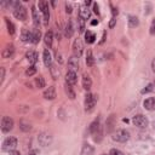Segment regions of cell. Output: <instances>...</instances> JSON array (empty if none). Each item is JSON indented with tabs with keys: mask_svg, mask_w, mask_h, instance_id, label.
Here are the masks:
<instances>
[{
	"mask_svg": "<svg viewBox=\"0 0 155 155\" xmlns=\"http://www.w3.org/2000/svg\"><path fill=\"white\" fill-rule=\"evenodd\" d=\"M132 122L134 126L139 127V128H145L148 126V119L142 115V114H138V115H134L133 119H132Z\"/></svg>",
	"mask_w": 155,
	"mask_h": 155,
	"instance_id": "6da1fadb",
	"label": "cell"
},
{
	"mask_svg": "<svg viewBox=\"0 0 155 155\" xmlns=\"http://www.w3.org/2000/svg\"><path fill=\"white\" fill-rule=\"evenodd\" d=\"M128 138H130V133L126 130H119L113 136V139L116 142H120V143H125L126 140H128Z\"/></svg>",
	"mask_w": 155,
	"mask_h": 155,
	"instance_id": "7a4b0ae2",
	"label": "cell"
},
{
	"mask_svg": "<svg viewBox=\"0 0 155 155\" xmlns=\"http://www.w3.org/2000/svg\"><path fill=\"white\" fill-rule=\"evenodd\" d=\"M17 147V139L15 137H7L2 143V149L6 151H12Z\"/></svg>",
	"mask_w": 155,
	"mask_h": 155,
	"instance_id": "3957f363",
	"label": "cell"
},
{
	"mask_svg": "<svg viewBox=\"0 0 155 155\" xmlns=\"http://www.w3.org/2000/svg\"><path fill=\"white\" fill-rule=\"evenodd\" d=\"M13 127V120L10 116H4L1 120V131L2 132H10Z\"/></svg>",
	"mask_w": 155,
	"mask_h": 155,
	"instance_id": "277c9868",
	"label": "cell"
},
{
	"mask_svg": "<svg viewBox=\"0 0 155 155\" xmlns=\"http://www.w3.org/2000/svg\"><path fill=\"white\" fill-rule=\"evenodd\" d=\"M39 8L40 11L42 12V16H44V21H45V24L48 23V19H50V11H48V4L46 1H39Z\"/></svg>",
	"mask_w": 155,
	"mask_h": 155,
	"instance_id": "5b68a950",
	"label": "cell"
},
{
	"mask_svg": "<svg viewBox=\"0 0 155 155\" xmlns=\"http://www.w3.org/2000/svg\"><path fill=\"white\" fill-rule=\"evenodd\" d=\"M13 16L19 19V21H25L27 19V8L23 6H18L13 10Z\"/></svg>",
	"mask_w": 155,
	"mask_h": 155,
	"instance_id": "8992f818",
	"label": "cell"
},
{
	"mask_svg": "<svg viewBox=\"0 0 155 155\" xmlns=\"http://www.w3.org/2000/svg\"><path fill=\"white\" fill-rule=\"evenodd\" d=\"M96 104V96L92 93H87L85 96V109L86 110H92Z\"/></svg>",
	"mask_w": 155,
	"mask_h": 155,
	"instance_id": "52a82bcc",
	"label": "cell"
},
{
	"mask_svg": "<svg viewBox=\"0 0 155 155\" xmlns=\"http://www.w3.org/2000/svg\"><path fill=\"white\" fill-rule=\"evenodd\" d=\"M73 51H74V54L76 57H80L82 54V51H84V44L81 41V39H75L74 44H73Z\"/></svg>",
	"mask_w": 155,
	"mask_h": 155,
	"instance_id": "ba28073f",
	"label": "cell"
},
{
	"mask_svg": "<svg viewBox=\"0 0 155 155\" xmlns=\"http://www.w3.org/2000/svg\"><path fill=\"white\" fill-rule=\"evenodd\" d=\"M68 68L71 71H76L79 69V57H76L75 54L70 56L68 58Z\"/></svg>",
	"mask_w": 155,
	"mask_h": 155,
	"instance_id": "9c48e42d",
	"label": "cell"
},
{
	"mask_svg": "<svg viewBox=\"0 0 155 155\" xmlns=\"http://www.w3.org/2000/svg\"><path fill=\"white\" fill-rule=\"evenodd\" d=\"M65 81L68 85L73 86L78 82V76H76V73L75 71H71V70H68V73L65 74Z\"/></svg>",
	"mask_w": 155,
	"mask_h": 155,
	"instance_id": "30bf717a",
	"label": "cell"
},
{
	"mask_svg": "<svg viewBox=\"0 0 155 155\" xmlns=\"http://www.w3.org/2000/svg\"><path fill=\"white\" fill-rule=\"evenodd\" d=\"M38 140L39 143L42 145V147H46L51 143V136L48 133H41L39 137H38Z\"/></svg>",
	"mask_w": 155,
	"mask_h": 155,
	"instance_id": "8fae6325",
	"label": "cell"
},
{
	"mask_svg": "<svg viewBox=\"0 0 155 155\" xmlns=\"http://www.w3.org/2000/svg\"><path fill=\"white\" fill-rule=\"evenodd\" d=\"M44 97L46 99H54L56 98V88L54 86H50L44 91Z\"/></svg>",
	"mask_w": 155,
	"mask_h": 155,
	"instance_id": "7c38bea8",
	"label": "cell"
},
{
	"mask_svg": "<svg viewBox=\"0 0 155 155\" xmlns=\"http://www.w3.org/2000/svg\"><path fill=\"white\" fill-rule=\"evenodd\" d=\"M143 105H144V108H145L147 110H150V111L155 110V98H154V97L147 98V99L143 102Z\"/></svg>",
	"mask_w": 155,
	"mask_h": 155,
	"instance_id": "4fadbf2b",
	"label": "cell"
},
{
	"mask_svg": "<svg viewBox=\"0 0 155 155\" xmlns=\"http://www.w3.org/2000/svg\"><path fill=\"white\" fill-rule=\"evenodd\" d=\"M13 54H15V47L12 45H8L2 50V57L4 58H12Z\"/></svg>",
	"mask_w": 155,
	"mask_h": 155,
	"instance_id": "5bb4252c",
	"label": "cell"
},
{
	"mask_svg": "<svg viewBox=\"0 0 155 155\" xmlns=\"http://www.w3.org/2000/svg\"><path fill=\"white\" fill-rule=\"evenodd\" d=\"M25 57H27V59L29 61V63H31V64H35L36 62H38V53L35 52V51H28L27 53H25Z\"/></svg>",
	"mask_w": 155,
	"mask_h": 155,
	"instance_id": "9a60e30c",
	"label": "cell"
},
{
	"mask_svg": "<svg viewBox=\"0 0 155 155\" xmlns=\"http://www.w3.org/2000/svg\"><path fill=\"white\" fill-rule=\"evenodd\" d=\"M79 17L82 18L84 21L90 17V10L87 8V6L84 5V6H81V7L79 8Z\"/></svg>",
	"mask_w": 155,
	"mask_h": 155,
	"instance_id": "2e32d148",
	"label": "cell"
},
{
	"mask_svg": "<svg viewBox=\"0 0 155 155\" xmlns=\"http://www.w3.org/2000/svg\"><path fill=\"white\" fill-rule=\"evenodd\" d=\"M91 86H92V80H91V78H90L87 74H84V76H82V87H84L85 90H90Z\"/></svg>",
	"mask_w": 155,
	"mask_h": 155,
	"instance_id": "e0dca14e",
	"label": "cell"
},
{
	"mask_svg": "<svg viewBox=\"0 0 155 155\" xmlns=\"http://www.w3.org/2000/svg\"><path fill=\"white\" fill-rule=\"evenodd\" d=\"M90 132H91L92 134L101 133V126H99V121H98V120H96V121H93V122L91 124V126H90Z\"/></svg>",
	"mask_w": 155,
	"mask_h": 155,
	"instance_id": "ac0fdd59",
	"label": "cell"
},
{
	"mask_svg": "<svg viewBox=\"0 0 155 155\" xmlns=\"http://www.w3.org/2000/svg\"><path fill=\"white\" fill-rule=\"evenodd\" d=\"M21 39H22L23 42L31 41V31H29L28 29H23L22 30V34H21Z\"/></svg>",
	"mask_w": 155,
	"mask_h": 155,
	"instance_id": "d6986e66",
	"label": "cell"
},
{
	"mask_svg": "<svg viewBox=\"0 0 155 155\" xmlns=\"http://www.w3.org/2000/svg\"><path fill=\"white\" fill-rule=\"evenodd\" d=\"M40 35H41V33H40V30L38 28L31 29V42L38 44L39 40H40Z\"/></svg>",
	"mask_w": 155,
	"mask_h": 155,
	"instance_id": "ffe728a7",
	"label": "cell"
},
{
	"mask_svg": "<svg viewBox=\"0 0 155 155\" xmlns=\"http://www.w3.org/2000/svg\"><path fill=\"white\" fill-rule=\"evenodd\" d=\"M44 41H45V45L51 47L52 46V41H53V33L52 31H47L44 36Z\"/></svg>",
	"mask_w": 155,
	"mask_h": 155,
	"instance_id": "44dd1931",
	"label": "cell"
},
{
	"mask_svg": "<svg viewBox=\"0 0 155 155\" xmlns=\"http://www.w3.org/2000/svg\"><path fill=\"white\" fill-rule=\"evenodd\" d=\"M93 154V147L90 144H84L81 149V155H92Z\"/></svg>",
	"mask_w": 155,
	"mask_h": 155,
	"instance_id": "7402d4cb",
	"label": "cell"
},
{
	"mask_svg": "<svg viewBox=\"0 0 155 155\" xmlns=\"http://www.w3.org/2000/svg\"><path fill=\"white\" fill-rule=\"evenodd\" d=\"M42 57H44V64H45L46 67H51L52 58H51V53L48 52V50H45V51H44Z\"/></svg>",
	"mask_w": 155,
	"mask_h": 155,
	"instance_id": "603a6c76",
	"label": "cell"
},
{
	"mask_svg": "<svg viewBox=\"0 0 155 155\" xmlns=\"http://www.w3.org/2000/svg\"><path fill=\"white\" fill-rule=\"evenodd\" d=\"M31 16H33V21H34V24L38 27L40 24V17H39V13H38V10L35 6L31 7Z\"/></svg>",
	"mask_w": 155,
	"mask_h": 155,
	"instance_id": "cb8c5ba5",
	"label": "cell"
},
{
	"mask_svg": "<svg viewBox=\"0 0 155 155\" xmlns=\"http://www.w3.org/2000/svg\"><path fill=\"white\" fill-rule=\"evenodd\" d=\"M86 64H87V67H92L94 64V58H93V54H92V51L91 50H87V53H86Z\"/></svg>",
	"mask_w": 155,
	"mask_h": 155,
	"instance_id": "d4e9b609",
	"label": "cell"
},
{
	"mask_svg": "<svg viewBox=\"0 0 155 155\" xmlns=\"http://www.w3.org/2000/svg\"><path fill=\"white\" fill-rule=\"evenodd\" d=\"M138 18L136 16H130L128 17V27L130 28H136L138 25Z\"/></svg>",
	"mask_w": 155,
	"mask_h": 155,
	"instance_id": "484cf974",
	"label": "cell"
},
{
	"mask_svg": "<svg viewBox=\"0 0 155 155\" xmlns=\"http://www.w3.org/2000/svg\"><path fill=\"white\" fill-rule=\"evenodd\" d=\"M5 22H6V25H7V31L10 35H13L15 34V25L13 23L8 19V18H5Z\"/></svg>",
	"mask_w": 155,
	"mask_h": 155,
	"instance_id": "4316f807",
	"label": "cell"
},
{
	"mask_svg": "<svg viewBox=\"0 0 155 155\" xmlns=\"http://www.w3.org/2000/svg\"><path fill=\"white\" fill-rule=\"evenodd\" d=\"M85 38H86V42H88V44H92V42H94L96 35H94L92 31L87 30V31H86V34H85Z\"/></svg>",
	"mask_w": 155,
	"mask_h": 155,
	"instance_id": "83f0119b",
	"label": "cell"
},
{
	"mask_svg": "<svg viewBox=\"0 0 155 155\" xmlns=\"http://www.w3.org/2000/svg\"><path fill=\"white\" fill-rule=\"evenodd\" d=\"M73 35V24L70 21L67 22V25H65V36L70 38Z\"/></svg>",
	"mask_w": 155,
	"mask_h": 155,
	"instance_id": "f1b7e54d",
	"label": "cell"
},
{
	"mask_svg": "<svg viewBox=\"0 0 155 155\" xmlns=\"http://www.w3.org/2000/svg\"><path fill=\"white\" fill-rule=\"evenodd\" d=\"M65 93L68 94V97L69 98H71V99H74L75 98V92H74V90H73V87L70 86V85H65Z\"/></svg>",
	"mask_w": 155,
	"mask_h": 155,
	"instance_id": "f546056e",
	"label": "cell"
},
{
	"mask_svg": "<svg viewBox=\"0 0 155 155\" xmlns=\"http://www.w3.org/2000/svg\"><path fill=\"white\" fill-rule=\"evenodd\" d=\"M35 84H36V87H39V88H42V87L45 86V80H44V78H42V76H39V78H36V80H35Z\"/></svg>",
	"mask_w": 155,
	"mask_h": 155,
	"instance_id": "4dcf8cb0",
	"label": "cell"
},
{
	"mask_svg": "<svg viewBox=\"0 0 155 155\" xmlns=\"http://www.w3.org/2000/svg\"><path fill=\"white\" fill-rule=\"evenodd\" d=\"M35 73H36V68H35L34 65L29 67V68L25 70V75H27V76H31V75H34Z\"/></svg>",
	"mask_w": 155,
	"mask_h": 155,
	"instance_id": "1f68e13d",
	"label": "cell"
},
{
	"mask_svg": "<svg viewBox=\"0 0 155 155\" xmlns=\"http://www.w3.org/2000/svg\"><path fill=\"white\" fill-rule=\"evenodd\" d=\"M78 23H79V31H80V33H84V30H85V21L79 17Z\"/></svg>",
	"mask_w": 155,
	"mask_h": 155,
	"instance_id": "d6a6232c",
	"label": "cell"
},
{
	"mask_svg": "<svg viewBox=\"0 0 155 155\" xmlns=\"http://www.w3.org/2000/svg\"><path fill=\"white\" fill-rule=\"evenodd\" d=\"M51 74H52V78L56 80L59 76V70H57L54 65H51Z\"/></svg>",
	"mask_w": 155,
	"mask_h": 155,
	"instance_id": "836d02e7",
	"label": "cell"
},
{
	"mask_svg": "<svg viewBox=\"0 0 155 155\" xmlns=\"http://www.w3.org/2000/svg\"><path fill=\"white\" fill-rule=\"evenodd\" d=\"M153 90H154V84H150V85H148L145 88L142 90V93H148V92H150V91H153Z\"/></svg>",
	"mask_w": 155,
	"mask_h": 155,
	"instance_id": "e575fe53",
	"label": "cell"
},
{
	"mask_svg": "<svg viewBox=\"0 0 155 155\" xmlns=\"http://www.w3.org/2000/svg\"><path fill=\"white\" fill-rule=\"evenodd\" d=\"M109 155H124V153L121 150H119V149H111Z\"/></svg>",
	"mask_w": 155,
	"mask_h": 155,
	"instance_id": "d590c367",
	"label": "cell"
},
{
	"mask_svg": "<svg viewBox=\"0 0 155 155\" xmlns=\"http://www.w3.org/2000/svg\"><path fill=\"white\" fill-rule=\"evenodd\" d=\"M150 34L155 35V19H153V22L150 24Z\"/></svg>",
	"mask_w": 155,
	"mask_h": 155,
	"instance_id": "8d00e7d4",
	"label": "cell"
},
{
	"mask_svg": "<svg viewBox=\"0 0 155 155\" xmlns=\"http://www.w3.org/2000/svg\"><path fill=\"white\" fill-rule=\"evenodd\" d=\"M115 23H116V18H115V17H113V18H111V21H110V23H109V27H110V28H113V27L115 25Z\"/></svg>",
	"mask_w": 155,
	"mask_h": 155,
	"instance_id": "74e56055",
	"label": "cell"
},
{
	"mask_svg": "<svg viewBox=\"0 0 155 155\" xmlns=\"http://www.w3.org/2000/svg\"><path fill=\"white\" fill-rule=\"evenodd\" d=\"M65 11H67V13H70V12H71V6H70V4H65Z\"/></svg>",
	"mask_w": 155,
	"mask_h": 155,
	"instance_id": "f35d334b",
	"label": "cell"
},
{
	"mask_svg": "<svg viewBox=\"0 0 155 155\" xmlns=\"http://www.w3.org/2000/svg\"><path fill=\"white\" fill-rule=\"evenodd\" d=\"M0 70H1V75H0V81H2V80H4V76H5V68H0Z\"/></svg>",
	"mask_w": 155,
	"mask_h": 155,
	"instance_id": "ab89813d",
	"label": "cell"
},
{
	"mask_svg": "<svg viewBox=\"0 0 155 155\" xmlns=\"http://www.w3.org/2000/svg\"><path fill=\"white\" fill-rule=\"evenodd\" d=\"M28 155H39V151L36 150V149H33L31 151H29V154Z\"/></svg>",
	"mask_w": 155,
	"mask_h": 155,
	"instance_id": "60d3db41",
	"label": "cell"
},
{
	"mask_svg": "<svg viewBox=\"0 0 155 155\" xmlns=\"http://www.w3.org/2000/svg\"><path fill=\"white\" fill-rule=\"evenodd\" d=\"M93 11H94L96 13H99V11H98V5H97V4H93Z\"/></svg>",
	"mask_w": 155,
	"mask_h": 155,
	"instance_id": "b9f144b4",
	"label": "cell"
},
{
	"mask_svg": "<svg viewBox=\"0 0 155 155\" xmlns=\"http://www.w3.org/2000/svg\"><path fill=\"white\" fill-rule=\"evenodd\" d=\"M10 155H21V154H19V151H16V150H12V151H10Z\"/></svg>",
	"mask_w": 155,
	"mask_h": 155,
	"instance_id": "7bdbcfd3",
	"label": "cell"
},
{
	"mask_svg": "<svg viewBox=\"0 0 155 155\" xmlns=\"http://www.w3.org/2000/svg\"><path fill=\"white\" fill-rule=\"evenodd\" d=\"M151 68H153V71L155 73V58H154L153 62H151Z\"/></svg>",
	"mask_w": 155,
	"mask_h": 155,
	"instance_id": "ee69618b",
	"label": "cell"
},
{
	"mask_svg": "<svg viewBox=\"0 0 155 155\" xmlns=\"http://www.w3.org/2000/svg\"><path fill=\"white\" fill-rule=\"evenodd\" d=\"M90 4H91V1H90V0H86V1H85V6H88Z\"/></svg>",
	"mask_w": 155,
	"mask_h": 155,
	"instance_id": "f6af8a7d",
	"label": "cell"
},
{
	"mask_svg": "<svg viewBox=\"0 0 155 155\" xmlns=\"http://www.w3.org/2000/svg\"><path fill=\"white\" fill-rule=\"evenodd\" d=\"M97 23H98V22H97V21H96V19H94V21H92V22H91V24H92V25H96V24H97Z\"/></svg>",
	"mask_w": 155,
	"mask_h": 155,
	"instance_id": "bcb514c9",
	"label": "cell"
},
{
	"mask_svg": "<svg viewBox=\"0 0 155 155\" xmlns=\"http://www.w3.org/2000/svg\"><path fill=\"white\" fill-rule=\"evenodd\" d=\"M153 126H154V128H155V120H154V122H153Z\"/></svg>",
	"mask_w": 155,
	"mask_h": 155,
	"instance_id": "7dc6e473",
	"label": "cell"
},
{
	"mask_svg": "<svg viewBox=\"0 0 155 155\" xmlns=\"http://www.w3.org/2000/svg\"><path fill=\"white\" fill-rule=\"evenodd\" d=\"M102 155H109V154H102Z\"/></svg>",
	"mask_w": 155,
	"mask_h": 155,
	"instance_id": "c3c4849f",
	"label": "cell"
},
{
	"mask_svg": "<svg viewBox=\"0 0 155 155\" xmlns=\"http://www.w3.org/2000/svg\"><path fill=\"white\" fill-rule=\"evenodd\" d=\"M154 87H155V81H154Z\"/></svg>",
	"mask_w": 155,
	"mask_h": 155,
	"instance_id": "681fc988",
	"label": "cell"
}]
</instances>
